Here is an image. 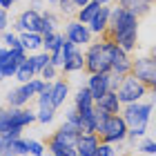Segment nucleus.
Returning <instances> with one entry per match:
<instances>
[{
	"label": "nucleus",
	"instance_id": "39",
	"mask_svg": "<svg viewBox=\"0 0 156 156\" xmlns=\"http://www.w3.org/2000/svg\"><path fill=\"white\" fill-rule=\"evenodd\" d=\"M31 9L40 11V9H42V0H34V2H31Z\"/></svg>",
	"mask_w": 156,
	"mask_h": 156
},
{
	"label": "nucleus",
	"instance_id": "49",
	"mask_svg": "<svg viewBox=\"0 0 156 156\" xmlns=\"http://www.w3.org/2000/svg\"><path fill=\"white\" fill-rule=\"evenodd\" d=\"M125 156H129V154H125Z\"/></svg>",
	"mask_w": 156,
	"mask_h": 156
},
{
	"label": "nucleus",
	"instance_id": "23",
	"mask_svg": "<svg viewBox=\"0 0 156 156\" xmlns=\"http://www.w3.org/2000/svg\"><path fill=\"white\" fill-rule=\"evenodd\" d=\"M36 76V72H34V67H31V62H29V56H27V58L20 62L18 65V69H16V76L13 78H18L20 83H29L31 78Z\"/></svg>",
	"mask_w": 156,
	"mask_h": 156
},
{
	"label": "nucleus",
	"instance_id": "46",
	"mask_svg": "<svg viewBox=\"0 0 156 156\" xmlns=\"http://www.w3.org/2000/svg\"><path fill=\"white\" fill-rule=\"evenodd\" d=\"M47 156H54V154H47Z\"/></svg>",
	"mask_w": 156,
	"mask_h": 156
},
{
	"label": "nucleus",
	"instance_id": "41",
	"mask_svg": "<svg viewBox=\"0 0 156 156\" xmlns=\"http://www.w3.org/2000/svg\"><path fill=\"white\" fill-rule=\"evenodd\" d=\"M150 103L156 105V94H154V91H150Z\"/></svg>",
	"mask_w": 156,
	"mask_h": 156
},
{
	"label": "nucleus",
	"instance_id": "18",
	"mask_svg": "<svg viewBox=\"0 0 156 156\" xmlns=\"http://www.w3.org/2000/svg\"><path fill=\"white\" fill-rule=\"evenodd\" d=\"M83 67H85V56H83L80 49H76L74 54H69L65 58V62H62L60 69L65 74H74V72H83Z\"/></svg>",
	"mask_w": 156,
	"mask_h": 156
},
{
	"label": "nucleus",
	"instance_id": "2",
	"mask_svg": "<svg viewBox=\"0 0 156 156\" xmlns=\"http://www.w3.org/2000/svg\"><path fill=\"white\" fill-rule=\"evenodd\" d=\"M118 45L114 40H107V38H101V42H91V45H87V49H85V67L83 72L91 76V74H105L109 72L112 67V58H114Z\"/></svg>",
	"mask_w": 156,
	"mask_h": 156
},
{
	"label": "nucleus",
	"instance_id": "10",
	"mask_svg": "<svg viewBox=\"0 0 156 156\" xmlns=\"http://www.w3.org/2000/svg\"><path fill=\"white\" fill-rule=\"evenodd\" d=\"M78 136H80V129H78L76 125H69V123H62L58 129L51 134V138L58 140V143H62L65 147H76Z\"/></svg>",
	"mask_w": 156,
	"mask_h": 156
},
{
	"label": "nucleus",
	"instance_id": "17",
	"mask_svg": "<svg viewBox=\"0 0 156 156\" xmlns=\"http://www.w3.org/2000/svg\"><path fill=\"white\" fill-rule=\"evenodd\" d=\"M29 91L25 89V85H20V87H16V89H11L9 94H7V105L9 107H16V109H20V107H25L27 103H29Z\"/></svg>",
	"mask_w": 156,
	"mask_h": 156
},
{
	"label": "nucleus",
	"instance_id": "14",
	"mask_svg": "<svg viewBox=\"0 0 156 156\" xmlns=\"http://www.w3.org/2000/svg\"><path fill=\"white\" fill-rule=\"evenodd\" d=\"M152 0H118V7H123V9H127L129 13H134L136 18L145 16V13H150L152 9Z\"/></svg>",
	"mask_w": 156,
	"mask_h": 156
},
{
	"label": "nucleus",
	"instance_id": "35",
	"mask_svg": "<svg viewBox=\"0 0 156 156\" xmlns=\"http://www.w3.org/2000/svg\"><path fill=\"white\" fill-rule=\"evenodd\" d=\"M65 123H69V125H80V114H78V112H76V107H72V109H69L67 112V120H65ZM78 129H80V127H78Z\"/></svg>",
	"mask_w": 156,
	"mask_h": 156
},
{
	"label": "nucleus",
	"instance_id": "20",
	"mask_svg": "<svg viewBox=\"0 0 156 156\" xmlns=\"http://www.w3.org/2000/svg\"><path fill=\"white\" fill-rule=\"evenodd\" d=\"M18 38H20V45H23L25 51H36V49L42 47V36L36 31H23Z\"/></svg>",
	"mask_w": 156,
	"mask_h": 156
},
{
	"label": "nucleus",
	"instance_id": "7",
	"mask_svg": "<svg viewBox=\"0 0 156 156\" xmlns=\"http://www.w3.org/2000/svg\"><path fill=\"white\" fill-rule=\"evenodd\" d=\"M132 76L138 78V80L150 89V85L156 78V60L152 56H140V58H136L132 62Z\"/></svg>",
	"mask_w": 156,
	"mask_h": 156
},
{
	"label": "nucleus",
	"instance_id": "38",
	"mask_svg": "<svg viewBox=\"0 0 156 156\" xmlns=\"http://www.w3.org/2000/svg\"><path fill=\"white\" fill-rule=\"evenodd\" d=\"M72 2H74V7H76V9H80V7H85L87 2H91V0H72Z\"/></svg>",
	"mask_w": 156,
	"mask_h": 156
},
{
	"label": "nucleus",
	"instance_id": "48",
	"mask_svg": "<svg viewBox=\"0 0 156 156\" xmlns=\"http://www.w3.org/2000/svg\"><path fill=\"white\" fill-rule=\"evenodd\" d=\"M7 156H11V154H7Z\"/></svg>",
	"mask_w": 156,
	"mask_h": 156
},
{
	"label": "nucleus",
	"instance_id": "8",
	"mask_svg": "<svg viewBox=\"0 0 156 156\" xmlns=\"http://www.w3.org/2000/svg\"><path fill=\"white\" fill-rule=\"evenodd\" d=\"M69 42H74L76 47H87L91 45V31L87 29V25L78 23V20H67L65 23V34H62Z\"/></svg>",
	"mask_w": 156,
	"mask_h": 156
},
{
	"label": "nucleus",
	"instance_id": "34",
	"mask_svg": "<svg viewBox=\"0 0 156 156\" xmlns=\"http://www.w3.org/2000/svg\"><path fill=\"white\" fill-rule=\"evenodd\" d=\"M138 150L143 152V154H156V140H150V138H145L143 143L138 145Z\"/></svg>",
	"mask_w": 156,
	"mask_h": 156
},
{
	"label": "nucleus",
	"instance_id": "28",
	"mask_svg": "<svg viewBox=\"0 0 156 156\" xmlns=\"http://www.w3.org/2000/svg\"><path fill=\"white\" fill-rule=\"evenodd\" d=\"M49 62H51L56 69H60V67H62V62H65V54H62V47L54 49V51L49 54Z\"/></svg>",
	"mask_w": 156,
	"mask_h": 156
},
{
	"label": "nucleus",
	"instance_id": "43",
	"mask_svg": "<svg viewBox=\"0 0 156 156\" xmlns=\"http://www.w3.org/2000/svg\"><path fill=\"white\" fill-rule=\"evenodd\" d=\"M94 2H98V5H109L112 0H94Z\"/></svg>",
	"mask_w": 156,
	"mask_h": 156
},
{
	"label": "nucleus",
	"instance_id": "26",
	"mask_svg": "<svg viewBox=\"0 0 156 156\" xmlns=\"http://www.w3.org/2000/svg\"><path fill=\"white\" fill-rule=\"evenodd\" d=\"M20 62L18 60H13V58H7L2 62V80L5 78H11V76H16V69H18Z\"/></svg>",
	"mask_w": 156,
	"mask_h": 156
},
{
	"label": "nucleus",
	"instance_id": "40",
	"mask_svg": "<svg viewBox=\"0 0 156 156\" xmlns=\"http://www.w3.org/2000/svg\"><path fill=\"white\" fill-rule=\"evenodd\" d=\"M150 56L156 60V42H154V45H152V49H150Z\"/></svg>",
	"mask_w": 156,
	"mask_h": 156
},
{
	"label": "nucleus",
	"instance_id": "15",
	"mask_svg": "<svg viewBox=\"0 0 156 156\" xmlns=\"http://www.w3.org/2000/svg\"><path fill=\"white\" fill-rule=\"evenodd\" d=\"M49 96H51V105L58 109L60 105L67 101V96H69V85L65 80H54L51 87H49Z\"/></svg>",
	"mask_w": 156,
	"mask_h": 156
},
{
	"label": "nucleus",
	"instance_id": "24",
	"mask_svg": "<svg viewBox=\"0 0 156 156\" xmlns=\"http://www.w3.org/2000/svg\"><path fill=\"white\" fill-rule=\"evenodd\" d=\"M11 154V156H23V154H29V147H27V140L25 138H16V140H9L5 147V156Z\"/></svg>",
	"mask_w": 156,
	"mask_h": 156
},
{
	"label": "nucleus",
	"instance_id": "50",
	"mask_svg": "<svg viewBox=\"0 0 156 156\" xmlns=\"http://www.w3.org/2000/svg\"><path fill=\"white\" fill-rule=\"evenodd\" d=\"M13 2H16V0H13Z\"/></svg>",
	"mask_w": 156,
	"mask_h": 156
},
{
	"label": "nucleus",
	"instance_id": "6",
	"mask_svg": "<svg viewBox=\"0 0 156 156\" xmlns=\"http://www.w3.org/2000/svg\"><path fill=\"white\" fill-rule=\"evenodd\" d=\"M16 29L23 34V31H36V34H49V31H54V27L51 25H47L45 20H42V13L36 11V9H25L23 13L18 16L16 20Z\"/></svg>",
	"mask_w": 156,
	"mask_h": 156
},
{
	"label": "nucleus",
	"instance_id": "44",
	"mask_svg": "<svg viewBox=\"0 0 156 156\" xmlns=\"http://www.w3.org/2000/svg\"><path fill=\"white\" fill-rule=\"evenodd\" d=\"M150 91H154V94H156V78H154V83L150 85Z\"/></svg>",
	"mask_w": 156,
	"mask_h": 156
},
{
	"label": "nucleus",
	"instance_id": "29",
	"mask_svg": "<svg viewBox=\"0 0 156 156\" xmlns=\"http://www.w3.org/2000/svg\"><path fill=\"white\" fill-rule=\"evenodd\" d=\"M91 156H116V147L114 145H109V143H101L94 150V154Z\"/></svg>",
	"mask_w": 156,
	"mask_h": 156
},
{
	"label": "nucleus",
	"instance_id": "4",
	"mask_svg": "<svg viewBox=\"0 0 156 156\" xmlns=\"http://www.w3.org/2000/svg\"><path fill=\"white\" fill-rule=\"evenodd\" d=\"M147 94H150V89H147L138 78H134L132 74L123 76V78H120V83H118V87H116V96H118L120 105L138 103L140 98L147 96Z\"/></svg>",
	"mask_w": 156,
	"mask_h": 156
},
{
	"label": "nucleus",
	"instance_id": "31",
	"mask_svg": "<svg viewBox=\"0 0 156 156\" xmlns=\"http://www.w3.org/2000/svg\"><path fill=\"white\" fill-rule=\"evenodd\" d=\"M27 147H29L31 156H45V145L38 143V140H27Z\"/></svg>",
	"mask_w": 156,
	"mask_h": 156
},
{
	"label": "nucleus",
	"instance_id": "16",
	"mask_svg": "<svg viewBox=\"0 0 156 156\" xmlns=\"http://www.w3.org/2000/svg\"><path fill=\"white\" fill-rule=\"evenodd\" d=\"M96 107H101L103 112H107L109 116H114V114H120L123 105H120L118 96H116V91H107V94H105L101 101H96Z\"/></svg>",
	"mask_w": 156,
	"mask_h": 156
},
{
	"label": "nucleus",
	"instance_id": "1",
	"mask_svg": "<svg viewBox=\"0 0 156 156\" xmlns=\"http://www.w3.org/2000/svg\"><path fill=\"white\" fill-rule=\"evenodd\" d=\"M101 38L114 40L125 54H132L136 49V42H138V18L118 5L112 7L107 29H105V34Z\"/></svg>",
	"mask_w": 156,
	"mask_h": 156
},
{
	"label": "nucleus",
	"instance_id": "36",
	"mask_svg": "<svg viewBox=\"0 0 156 156\" xmlns=\"http://www.w3.org/2000/svg\"><path fill=\"white\" fill-rule=\"evenodd\" d=\"M7 25H9V18H7V11L0 9V31L7 29Z\"/></svg>",
	"mask_w": 156,
	"mask_h": 156
},
{
	"label": "nucleus",
	"instance_id": "22",
	"mask_svg": "<svg viewBox=\"0 0 156 156\" xmlns=\"http://www.w3.org/2000/svg\"><path fill=\"white\" fill-rule=\"evenodd\" d=\"M103 5H98V2H94V0H91V2H87L85 7H80V9L76 11V20L78 23H83V25H89V20L96 16V11L101 9Z\"/></svg>",
	"mask_w": 156,
	"mask_h": 156
},
{
	"label": "nucleus",
	"instance_id": "13",
	"mask_svg": "<svg viewBox=\"0 0 156 156\" xmlns=\"http://www.w3.org/2000/svg\"><path fill=\"white\" fill-rule=\"evenodd\" d=\"M98 145H101V138L96 134H83L80 132V136L76 140V152H78V156H91Z\"/></svg>",
	"mask_w": 156,
	"mask_h": 156
},
{
	"label": "nucleus",
	"instance_id": "27",
	"mask_svg": "<svg viewBox=\"0 0 156 156\" xmlns=\"http://www.w3.org/2000/svg\"><path fill=\"white\" fill-rule=\"evenodd\" d=\"M54 116H56V109L54 107H42L38 114H36V120L47 125V123H51V120H54Z\"/></svg>",
	"mask_w": 156,
	"mask_h": 156
},
{
	"label": "nucleus",
	"instance_id": "5",
	"mask_svg": "<svg viewBox=\"0 0 156 156\" xmlns=\"http://www.w3.org/2000/svg\"><path fill=\"white\" fill-rule=\"evenodd\" d=\"M127 132H129V127H127V123L123 120V116L114 114V116H109L107 120H105L98 138H101V143L118 145V143H123V140L127 138Z\"/></svg>",
	"mask_w": 156,
	"mask_h": 156
},
{
	"label": "nucleus",
	"instance_id": "33",
	"mask_svg": "<svg viewBox=\"0 0 156 156\" xmlns=\"http://www.w3.org/2000/svg\"><path fill=\"white\" fill-rule=\"evenodd\" d=\"M56 7H58V9H60L62 13H69V16L78 11L76 7H74V2H72V0H58V5H56Z\"/></svg>",
	"mask_w": 156,
	"mask_h": 156
},
{
	"label": "nucleus",
	"instance_id": "21",
	"mask_svg": "<svg viewBox=\"0 0 156 156\" xmlns=\"http://www.w3.org/2000/svg\"><path fill=\"white\" fill-rule=\"evenodd\" d=\"M45 150H49V154H54V156H78L76 147H65L62 143L54 140L51 136L47 138V143H45Z\"/></svg>",
	"mask_w": 156,
	"mask_h": 156
},
{
	"label": "nucleus",
	"instance_id": "25",
	"mask_svg": "<svg viewBox=\"0 0 156 156\" xmlns=\"http://www.w3.org/2000/svg\"><path fill=\"white\" fill-rule=\"evenodd\" d=\"M29 62H31V67H34V72H36V76L42 72V67H47L49 65V54L47 51H42V54H34L29 56Z\"/></svg>",
	"mask_w": 156,
	"mask_h": 156
},
{
	"label": "nucleus",
	"instance_id": "37",
	"mask_svg": "<svg viewBox=\"0 0 156 156\" xmlns=\"http://www.w3.org/2000/svg\"><path fill=\"white\" fill-rule=\"evenodd\" d=\"M11 5H13V0H0V9H11Z\"/></svg>",
	"mask_w": 156,
	"mask_h": 156
},
{
	"label": "nucleus",
	"instance_id": "42",
	"mask_svg": "<svg viewBox=\"0 0 156 156\" xmlns=\"http://www.w3.org/2000/svg\"><path fill=\"white\" fill-rule=\"evenodd\" d=\"M0 156H5V143H2V138H0Z\"/></svg>",
	"mask_w": 156,
	"mask_h": 156
},
{
	"label": "nucleus",
	"instance_id": "47",
	"mask_svg": "<svg viewBox=\"0 0 156 156\" xmlns=\"http://www.w3.org/2000/svg\"><path fill=\"white\" fill-rule=\"evenodd\" d=\"M152 2H156V0H152Z\"/></svg>",
	"mask_w": 156,
	"mask_h": 156
},
{
	"label": "nucleus",
	"instance_id": "45",
	"mask_svg": "<svg viewBox=\"0 0 156 156\" xmlns=\"http://www.w3.org/2000/svg\"><path fill=\"white\" fill-rule=\"evenodd\" d=\"M47 2H49V5H58V0H47Z\"/></svg>",
	"mask_w": 156,
	"mask_h": 156
},
{
	"label": "nucleus",
	"instance_id": "19",
	"mask_svg": "<svg viewBox=\"0 0 156 156\" xmlns=\"http://www.w3.org/2000/svg\"><path fill=\"white\" fill-rule=\"evenodd\" d=\"M94 98H91V91L87 87H80L76 91V96H74V107L76 112H85V109H91L94 107Z\"/></svg>",
	"mask_w": 156,
	"mask_h": 156
},
{
	"label": "nucleus",
	"instance_id": "12",
	"mask_svg": "<svg viewBox=\"0 0 156 156\" xmlns=\"http://www.w3.org/2000/svg\"><path fill=\"white\" fill-rule=\"evenodd\" d=\"M109 13H112V7L107 5H103L101 9L96 11V16L89 20V25H87V29L91 31V36L94 34H98V36H103L105 29H107V23H109Z\"/></svg>",
	"mask_w": 156,
	"mask_h": 156
},
{
	"label": "nucleus",
	"instance_id": "3",
	"mask_svg": "<svg viewBox=\"0 0 156 156\" xmlns=\"http://www.w3.org/2000/svg\"><path fill=\"white\" fill-rule=\"evenodd\" d=\"M152 109L154 105L152 103H129V105H123L120 109V116L127 123L129 132H127V138L136 140V138H143L147 134V123L152 118Z\"/></svg>",
	"mask_w": 156,
	"mask_h": 156
},
{
	"label": "nucleus",
	"instance_id": "9",
	"mask_svg": "<svg viewBox=\"0 0 156 156\" xmlns=\"http://www.w3.org/2000/svg\"><path fill=\"white\" fill-rule=\"evenodd\" d=\"M89 91H91V98L96 101H101V98L107 94V91H112V74L105 72V74H91L87 78V85H85Z\"/></svg>",
	"mask_w": 156,
	"mask_h": 156
},
{
	"label": "nucleus",
	"instance_id": "30",
	"mask_svg": "<svg viewBox=\"0 0 156 156\" xmlns=\"http://www.w3.org/2000/svg\"><path fill=\"white\" fill-rule=\"evenodd\" d=\"M38 76H40V78H42V80H45V83H51L54 78L58 76V69H56V67L51 65V62H49L47 67H42V72H40Z\"/></svg>",
	"mask_w": 156,
	"mask_h": 156
},
{
	"label": "nucleus",
	"instance_id": "11",
	"mask_svg": "<svg viewBox=\"0 0 156 156\" xmlns=\"http://www.w3.org/2000/svg\"><path fill=\"white\" fill-rule=\"evenodd\" d=\"M132 58H129V54H125L123 49H116V54H114V58H112V67H109V74H114V76H127V74H132Z\"/></svg>",
	"mask_w": 156,
	"mask_h": 156
},
{
	"label": "nucleus",
	"instance_id": "32",
	"mask_svg": "<svg viewBox=\"0 0 156 156\" xmlns=\"http://www.w3.org/2000/svg\"><path fill=\"white\" fill-rule=\"evenodd\" d=\"M5 45H7V49H18V47H23V45H20V38L16 36V34H9V31L5 34Z\"/></svg>",
	"mask_w": 156,
	"mask_h": 156
}]
</instances>
